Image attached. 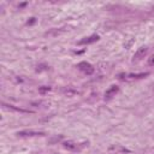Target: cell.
<instances>
[{"label": "cell", "mask_w": 154, "mask_h": 154, "mask_svg": "<svg viewBox=\"0 0 154 154\" xmlns=\"http://www.w3.org/2000/svg\"><path fill=\"white\" fill-rule=\"evenodd\" d=\"M147 53H148V47H146V46H143V47H140L136 52H135V54H134V58H132V61L134 63H136V61H140V60H142L146 55H147Z\"/></svg>", "instance_id": "obj_1"}, {"label": "cell", "mask_w": 154, "mask_h": 154, "mask_svg": "<svg viewBox=\"0 0 154 154\" xmlns=\"http://www.w3.org/2000/svg\"><path fill=\"white\" fill-rule=\"evenodd\" d=\"M77 67H78L83 73H85V75H91V73L94 72L93 65L89 64V63H87V61H81V63L77 65Z\"/></svg>", "instance_id": "obj_2"}, {"label": "cell", "mask_w": 154, "mask_h": 154, "mask_svg": "<svg viewBox=\"0 0 154 154\" xmlns=\"http://www.w3.org/2000/svg\"><path fill=\"white\" fill-rule=\"evenodd\" d=\"M19 137H35V136H45L43 131H34V130H23L17 134Z\"/></svg>", "instance_id": "obj_3"}, {"label": "cell", "mask_w": 154, "mask_h": 154, "mask_svg": "<svg viewBox=\"0 0 154 154\" xmlns=\"http://www.w3.org/2000/svg\"><path fill=\"white\" fill-rule=\"evenodd\" d=\"M108 152L112 153V154H124V153H129L130 150L119 146V144H112L109 148H108Z\"/></svg>", "instance_id": "obj_4"}, {"label": "cell", "mask_w": 154, "mask_h": 154, "mask_svg": "<svg viewBox=\"0 0 154 154\" xmlns=\"http://www.w3.org/2000/svg\"><path fill=\"white\" fill-rule=\"evenodd\" d=\"M119 91V88L117 85H111L106 91H105V100H111L116 94Z\"/></svg>", "instance_id": "obj_5"}, {"label": "cell", "mask_w": 154, "mask_h": 154, "mask_svg": "<svg viewBox=\"0 0 154 154\" xmlns=\"http://www.w3.org/2000/svg\"><path fill=\"white\" fill-rule=\"evenodd\" d=\"M99 38H100V37H99L97 35H91V36H89V37H84V38L79 40V41H78V45H89V43H94V42H96Z\"/></svg>", "instance_id": "obj_6"}, {"label": "cell", "mask_w": 154, "mask_h": 154, "mask_svg": "<svg viewBox=\"0 0 154 154\" xmlns=\"http://www.w3.org/2000/svg\"><path fill=\"white\" fill-rule=\"evenodd\" d=\"M63 147L65 149H69V150H78L79 149V144L73 142V141H66L63 143Z\"/></svg>", "instance_id": "obj_7"}, {"label": "cell", "mask_w": 154, "mask_h": 154, "mask_svg": "<svg viewBox=\"0 0 154 154\" xmlns=\"http://www.w3.org/2000/svg\"><path fill=\"white\" fill-rule=\"evenodd\" d=\"M2 106L7 109H12V111H16V112H20V113H29V111L26 109H23V108H19V107H16V106H12V105H6V103H2Z\"/></svg>", "instance_id": "obj_8"}, {"label": "cell", "mask_w": 154, "mask_h": 154, "mask_svg": "<svg viewBox=\"0 0 154 154\" xmlns=\"http://www.w3.org/2000/svg\"><path fill=\"white\" fill-rule=\"evenodd\" d=\"M149 73L148 72H144V73H137V75H129V79H138V78H143L146 76H148Z\"/></svg>", "instance_id": "obj_9"}, {"label": "cell", "mask_w": 154, "mask_h": 154, "mask_svg": "<svg viewBox=\"0 0 154 154\" xmlns=\"http://www.w3.org/2000/svg\"><path fill=\"white\" fill-rule=\"evenodd\" d=\"M60 32H61L60 30L57 31L55 29H52V31H49V32L47 31V32H46V36H55V35H58V34H60Z\"/></svg>", "instance_id": "obj_10"}, {"label": "cell", "mask_w": 154, "mask_h": 154, "mask_svg": "<svg viewBox=\"0 0 154 154\" xmlns=\"http://www.w3.org/2000/svg\"><path fill=\"white\" fill-rule=\"evenodd\" d=\"M49 90H51V88H49V87H41V88L38 89V91H40V93H42V94H43V93H46V91H49Z\"/></svg>", "instance_id": "obj_11"}, {"label": "cell", "mask_w": 154, "mask_h": 154, "mask_svg": "<svg viewBox=\"0 0 154 154\" xmlns=\"http://www.w3.org/2000/svg\"><path fill=\"white\" fill-rule=\"evenodd\" d=\"M148 65L149 66H154V54L150 58H148Z\"/></svg>", "instance_id": "obj_12"}]
</instances>
